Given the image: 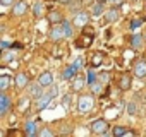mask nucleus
Wrapping results in <instances>:
<instances>
[{
  "instance_id": "72a5a7b5",
  "label": "nucleus",
  "mask_w": 146,
  "mask_h": 137,
  "mask_svg": "<svg viewBox=\"0 0 146 137\" xmlns=\"http://www.w3.org/2000/svg\"><path fill=\"white\" fill-rule=\"evenodd\" d=\"M0 46H2V51H5L7 48H11V41H7V40H4V41H2V45H0Z\"/></svg>"
},
{
  "instance_id": "9d476101",
  "label": "nucleus",
  "mask_w": 146,
  "mask_h": 137,
  "mask_svg": "<svg viewBox=\"0 0 146 137\" xmlns=\"http://www.w3.org/2000/svg\"><path fill=\"white\" fill-rule=\"evenodd\" d=\"M43 93H45V88H43L40 82H36V84H29V86H28V94H29L31 99H38V98H41Z\"/></svg>"
},
{
  "instance_id": "e433bc0d",
  "label": "nucleus",
  "mask_w": 146,
  "mask_h": 137,
  "mask_svg": "<svg viewBox=\"0 0 146 137\" xmlns=\"http://www.w3.org/2000/svg\"><path fill=\"white\" fill-rule=\"evenodd\" d=\"M107 2H110V4H113L115 7H119V5L122 4V0H107Z\"/></svg>"
},
{
  "instance_id": "1a4fd4ad",
  "label": "nucleus",
  "mask_w": 146,
  "mask_h": 137,
  "mask_svg": "<svg viewBox=\"0 0 146 137\" xmlns=\"http://www.w3.org/2000/svg\"><path fill=\"white\" fill-rule=\"evenodd\" d=\"M112 135L113 137H134V135H137V132L132 130V128L122 127V125H115L112 128Z\"/></svg>"
},
{
  "instance_id": "a878e982",
  "label": "nucleus",
  "mask_w": 146,
  "mask_h": 137,
  "mask_svg": "<svg viewBox=\"0 0 146 137\" xmlns=\"http://www.w3.org/2000/svg\"><path fill=\"white\" fill-rule=\"evenodd\" d=\"M7 137H28L26 135V130H19V128H9L5 132Z\"/></svg>"
},
{
  "instance_id": "20e7f679",
  "label": "nucleus",
  "mask_w": 146,
  "mask_h": 137,
  "mask_svg": "<svg viewBox=\"0 0 146 137\" xmlns=\"http://www.w3.org/2000/svg\"><path fill=\"white\" fill-rule=\"evenodd\" d=\"M108 130V120L107 118H96L91 122L90 125V132L93 135H102V134H107Z\"/></svg>"
},
{
  "instance_id": "c756f323",
  "label": "nucleus",
  "mask_w": 146,
  "mask_h": 137,
  "mask_svg": "<svg viewBox=\"0 0 146 137\" xmlns=\"http://www.w3.org/2000/svg\"><path fill=\"white\" fill-rule=\"evenodd\" d=\"M127 111H129V115H136V111H137L136 103H129V105H127Z\"/></svg>"
},
{
  "instance_id": "2eb2a0df",
  "label": "nucleus",
  "mask_w": 146,
  "mask_h": 137,
  "mask_svg": "<svg viewBox=\"0 0 146 137\" xmlns=\"http://www.w3.org/2000/svg\"><path fill=\"white\" fill-rule=\"evenodd\" d=\"M132 74L137 77V79H143L146 77V62L144 60H137L132 67Z\"/></svg>"
},
{
  "instance_id": "9b49d317",
  "label": "nucleus",
  "mask_w": 146,
  "mask_h": 137,
  "mask_svg": "<svg viewBox=\"0 0 146 137\" xmlns=\"http://www.w3.org/2000/svg\"><path fill=\"white\" fill-rule=\"evenodd\" d=\"M26 12H28V2L26 0H19V2H16L12 5V16L23 17V16H26Z\"/></svg>"
},
{
  "instance_id": "b1692460",
  "label": "nucleus",
  "mask_w": 146,
  "mask_h": 137,
  "mask_svg": "<svg viewBox=\"0 0 146 137\" xmlns=\"http://www.w3.org/2000/svg\"><path fill=\"white\" fill-rule=\"evenodd\" d=\"M24 130H26V135L28 137H35V135H38V132H36V123L35 122H26V125H24Z\"/></svg>"
},
{
  "instance_id": "c9c22d12",
  "label": "nucleus",
  "mask_w": 146,
  "mask_h": 137,
  "mask_svg": "<svg viewBox=\"0 0 146 137\" xmlns=\"http://www.w3.org/2000/svg\"><path fill=\"white\" fill-rule=\"evenodd\" d=\"M95 79H98V76H95V72L91 70V72H90V77H88V84H90V82H93Z\"/></svg>"
},
{
  "instance_id": "473e14b6",
  "label": "nucleus",
  "mask_w": 146,
  "mask_h": 137,
  "mask_svg": "<svg viewBox=\"0 0 146 137\" xmlns=\"http://www.w3.org/2000/svg\"><path fill=\"white\" fill-rule=\"evenodd\" d=\"M0 4H2L4 7H7V5H14L16 0H0Z\"/></svg>"
},
{
  "instance_id": "bb28decb",
  "label": "nucleus",
  "mask_w": 146,
  "mask_h": 137,
  "mask_svg": "<svg viewBox=\"0 0 146 137\" xmlns=\"http://www.w3.org/2000/svg\"><path fill=\"white\" fill-rule=\"evenodd\" d=\"M102 62H103V53H102V51H96V53L91 55V65H93V67L102 65Z\"/></svg>"
},
{
  "instance_id": "6ab92c4d",
  "label": "nucleus",
  "mask_w": 146,
  "mask_h": 137,
  "mask_svg": "<svg viewBox=\"0 0 146 137\" xmlns=\"http://www.w3.org/2000/svg\"><path fill=\"white\" fill-rule=\"evenodd\" d=\"M48 22L50 24H62L64 22V16L58 12V11H52V12H48Z\"/></svg>"
},
{
  "instance_id": "4c0bfd02",
  "label": "nucleus",
  "mask_w": 146,
  "mask_h": 137,
  "mask_svg": "<svg viewBox=\"0 0 146 137\" xmlns=\"http://www.w3.org/2000/svg\"><path fill=\"white\" fill-rule=\"evenodd\" d=\"M58 4H62V5H67V4H70V0H57Z\"/></svg>"
},
{
  "instance_id": "f257e3e1",
  "label": "nucleus",
  "mask_w": 146,
  "mask_h": 137,
  "mask_svg": "<svg viewBox=\"0 0 146 137\" xmlns=\"http://www.w3.org/2000/svg\"><path fill=\"white\" fill-rule=\"evenodd\" d=\"M93 40H95V31H93V28L84 26V28L81 29V36L76 40V46H78V48H90L91 43H93Z\"/></svg>"
},
{
  "instance_id": "ddd939ff",
  "label": "nucleus",
  "mask_w": 146,
  "mask_h": 137,
  "mask_svg": "<svg viewBox=\"0 0 146 137\" xmlns=\"http://www.w3.org/2000/svg\"><path fill=\"white\" fill-rule=\"evenodd\" d=\"M38 82L45 88V89H48L50 86H53V74L50 72V70H45V72H41L40 76H38Z\"/></svg>"
},
{
  "instance_id": "4be33fe9",
  "label": "nucleus",
  "mask_w": 146,
  "mask_h": 137,
  "mask_svg": "<svg viewBox=\"0 0 146 137\" xmlns=\"http://www.w3.org/2000/svg\"><path fill=\"white\" fill-rule=\"evenodd\" d=\"M88 86H90V91H91L93 94H102V91H103V86H105V84H103L100 79H95V81H93V82H90Z\"/></svg>"
},
{
  "instance_id": "f704fd0d",
  "label": "nucleus",
  "mask_w": 146,
  "mask_h": 137,
  "mask_svg": "<svg viewBox=\"0 0 146 137\" xmlns=\"http://www.w3.org/2000/svg\"><path fill=\"white\" fill-rule=\"evenodd\" d=\"M74 65H76L78 68H81V65H84V58H83V57H79V58L74 62Z\"/></svg>"
},
{
  "instance_id": "7ed1b4c3",
  "label": "nucleus",
  "mask_w": 146,
  "mask_h": 137,
  "mask_svg": "<svg viewBox=\"0 0 146 137\" xmlns=\"http://www.w3.org/2000/svg\"><path fill=\"white\" fill-rule=\"evenodd\" d=\"M95 106V94L93 93H88V94H83L79 99H78V110L81 113H90Z\"/></svg>"
},
{
  "instance_id": "c85d7f7f",
  "label": "nucleus",
  "mask_w": 146,
  "mask_h": 137,
  "mask_svg": "<svg viewBox=\"0 0 146 137\" xmlns=\"http://www.w3.org/2000/svg\"><path fill=\"white\" fill-rule=\"evenodd\" d=\"M144 19H146V17H141V19H132V21H131V29H132V31H136V29H139V28L143 26V22H144Z\"/></svg>"
},
{
  "instance_id": "0eeeda50",
  "label": "nucleus",
  "mask_w": 146,
  "mask_h": 137,
  "mask_svg": "<svg viewBox=\"0 0 146 137\" xmlns=\"http://www.w3.org/2000/svg\"><path fill=\"white\" fill-rule=\"evenodd\" d=\"M11 96L7 94V91H0V117H5L11 110Z\"/></svg>"
},
{
  "instance_id": "4468645a",
  "label": "nucleus",
  "mask_w": 146,
  "mask_h": 137,
  "mask_svg": "<svg viewBox=\"0 0 146 137\" xmlns=\"http://www.w3.org/2000/svg\"><path fill=\"white\" fill-rule=\"evenodd\" d=\"M14 84H16L17 89H24V88H28V84H29V76H28L26 72H17L16 77H14Z\"/></svg>"
},
{
  "instance_id": "a211bd4d",
  "label": "nucleus",
  "mask_w": 146,
  "mask_h": 137,
  "mask_svg": "<svg viewBox=\"0 0 146 137\" xmlns=\"http://www.w3.org/2000/svg\"><path fill=\"white\" fill-rule=\"evenodd\" d=\"M70 82H72V86H70V88H72V91H74V93H79V91L88 84V81L84 79V76H76Z\"/></svg>"
},
{
  "instance_id": "7c9ffc66",
  "label": "nucleus",
  "mask_w": 146,
  "mask_h": 137,
  "mask_svg": "<svg viewBox=\"0 0 146 137\" xmlns=\"http://www.w3.org/2000/svg\"><path fill=\"white\" fill-rule=\"evenodd\" d=\"M70 98H72V96H70L69 93H67V94L64 96V99H62V105H64L65 108H67V106H70Z\"/></svg>"
},
{
  "instance_id": "dca6fc26",
  "label": "nucleus",
  "mask_w": 146,
  "mask_h": 137,
  "mask_svg": "<svg viewBox=\"0 0 146 137\" xmlns=\"http://www.w3.org/2000/svg\"><path fill=\"white\" fill-rule=\"evenodd\" d=\"M78 70H79V68H78L74 63L67 65L64 70H62V79H64V81H72V79L78 76Z\"/></svg>"
},
{
  "instance_id": "f8f14e48",
  "label": "nucleus",
  "mask_w": 146,
  "mask_h": 137,
  "mask_svg": "<svg viewBox=\"0 0 146 137\" xmlns=\"http://www.w3.org/2000/svg\"><path fill=\"white\" fill-rule=\"evenodd\" d=\"M120 19V11H119V7H110L107 12H105V22L107 24H113V22H117Z\"/></svg>"
},
{
  "instance_id": "6e6552de",
  "label": "nucleus",
  "mask_w": 146,
  "mask_h": 137,
  "mask_svg": "<svg viewBox=\"0 0 146 137\" xmlns=\"http://www.w3.org/2000/svg\"><path fill=\"white\" fill-rule=\"evenodd\" d=\"M48 36H50V40L55 41V43H58L60 40H65V34H64V28H62V24H52Z\"/></svg>"
},
{
  "instance_id": "412c9836",
  "label": "nucleus",
  "mask_w": 146,
  "mask_h": 137,
  "mask_svg": "<svg viewBox=\"0 0 146 137\" xmlns=\"http://www.w3.org/2000/svg\"><path fill=\"white\" fill-rule=\"evenodd\" d=\"M62 28H64V34H65V40L67 38H72V34H74V22L72 21H67V19H64V22H62Z\"/></svg>"
},
{
  "instance_id": "aec40b11",
  "label": "nucleus",
  "mask_w": 146,
  "mask_h": 137,
  "mask_svg": "<svg viewBox=\"0 0 146 137\" xmlns=\"http://www.w3.org/2000/svg\"><path fill=\"white\" fill-rule=\"evenodd\" d=\"M102 14H105V5H103L102 0H96V2L93 4V7H91V16L93 17H98Z\"/></svg>"
},
{
  "instance_id": "f3484780",
  "label": "nucleus",
  "mask_w": 146,
  "mask_h": 137,
  "mask_svg": "<svg viewBox=\"0 0 146 137\" xmlns=\"http://www.w3.org/2000/svg\"><path fill=\"white\" fill-rule=\"evenodd\" d=\"M131 86H132V77H131V74L124 72L120 76V79H119V89L120 91H129Z\"/></svg>"
},
{
  "instance_id": "cd10ccee",
  "label": "nucleus",
  "mask_w": 146,
  "mask_h": 137,
  "mask_svg": "<svg viewBox=\"0 0 146 137\" xmlns=\"http://www.w3.org/2000/svg\"><path fill=\"white\" fill-rule=\"evenodd\" d=\"M53 135H55V130L48 127H43L41 130H38V137H53Z\"/></svg>"
},
{
  "instance_id": "f03ea898",
  "label": "nucleus",
  "mask_w": 146,
  "mask_h": 137,
  "mask_svg": "<svg viewBox=\"0 0 146 137\" xmlns=\"http://www.w3.org/2000/svg\"><path fill=\"white\" fill-rule=\"evenodd\" d=\"M57 94H58V88H57L55 84H53V86H50V88H48V91H46V93H43V96H41V98H38V99H36V108H38L40 111H41V110H45V108L52 103V99H53V98H57Z\"/></svg>"
},
{
  "instance_id": "58836bf2",
  "label": "nucleus",
  "mask_w": 146,
  "mask_h": 137,
  "mask_svg": "<svg viewBox=\"0 0 146 137\" xmlns=\"http://www.w3.org/2000/svg\"><path fill=\"white\" fill-rule=\"evenodd\" d=\"M143 34H144V40H146V31H144V33H143Z\"/></svg>"
},
{
  "instance_id": "39448f33",
  "label": "nucleus",
  "mask_w": 146,
  "mask_h": 137,
  "mask_svg": "<svg viewBox=\"0 0 146 137\" xmlns=\"http://www.w3.org/2000/svg\"><path fill=\"white\" fill-rule=\"evenodd\" d=\"M90 17H91V12H88V11H78V12L74 14V17H72V22H74L76 28L83 29L84 26H88Z\"/></svg>"
},
{
  "instance_id": "393cba45",
  "label": "nucleus",
  "mask_w": 146,
  "mask_h": 137,
  "mask_svg": "<svg viewBox=\"0 0 146 137\" xmlns=\"http://www.w3.org/2000/svg\"><path fill=\"white\" fill-rule=\"evenodd\" d=\"M43 12H45V4L43 2H35V5H33V16L35 17H41Z\"/></svg>"
},
{
  "instance_id": "2f4dec72",
  "label": "nucleus",
  "mask_w": 146,
  "mask_h": 137,
  "mask_svg": "<svg viewBox=\"0 0 146 137\" xmlns=\"http://www.w3.org/2000/svg\"><path fill=\"white\" fill-rule=\"evenodd\" d=\"M108 77H110V74H107V72H103L102 76H98V79L103 82V84H107V81H108Z\"/></svg>"
},
{
  "instance_id": "5701e85b",
  "label": "nucleus",
  "mask_w": 146,
  "mask_h": 137,
  "mask_svg": "<svg viewBox=\"0 0 146 137\" xmlns=\"http://www.w3.org/2000/svg\"><path fill=\"white\" fill-rule=\"evenodd\" d=\"M12 82H14V79L11 76H7V74L5 76H0V91H7Z\"/></svg>"
},
{
  "instance_id": "423d86ee",
  "label": "nucleus",
  "mask_w": 146,
  "mask_h": 137,
  "mask_svg": "<svg viewBox=\"0 0 146 137\" xmlns=\"http://www.w3.org/2000/svg\"><path fill=\"white\" fill-rule=\"evenodd\" d=\"M144 45H146L144 34L134 33V34L129 38V46H131V50H134V51H139V50H143V48H144Z\"/></svg>"
}]
</instances>
